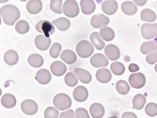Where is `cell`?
Returning <instances> with one entry per match:
<instances>
[{
	"mask_svg": "<svg viewBox=\"0 0 157 118\" xmlns=\"http://www.w3.org/2000/svg\"><path fill=\"white\" fill-rule=\"evenodd\" d=\"M129 70H130V72L136 73V72H137V71L139 70V67H138V65H137V64H136V63H132V64H130V65H129Z\"/></svg>",
	"mask_w": 157,
	"mask_h": 118,
	"instance_id": "45",
	"label": "cell"
},
{
	"mask_svg": "<svg viewBox=\"0 0 157 118\" xmlns=\"http://www.w3.org/2000/svg\"><path fill=\"white\" fill-rule=\"evenodd\" d=\"M36 29L38 32H40V34L49 38V36H51L55 32V26L47 20H40L37 23Z\"/></svg>",
	"mask_w": 157,
	"mask_h": 118,
	"instance_id": "5",
	"label": "cell"
},
{
	"mask_svg": "<svg viewBox=\"0 0 157 118\" xmlns=\"http://www.w3.org/2000/svg\"><path fill=\"white\" fill-rule=\"evenodd\" d=\"M105 52L106 57L111 61H117L121 57V51L119 47L115 45H108L105 48Z\"/></svg>",
	"mask_w": 157,
	"mask_h": 118,
	"instance_id": "14",
	"label": "cell"
},
{
	"mask_svg": "<svg viewBox=\"0 0 157 118\" xmlns=\"http://www.w3.org/2000/svg\"><path fill=\"white\" fill-rule=\"evenodd\" d=\"M75 74L76 75V77L78 78V79L82 82V83H90L92 79V77L90 75V73L87 70H85L83 68H75Z\"/></svg>",
	"mask_w": 157,
	"mask_h": 118,
	"instance_id": "17",
	"label": "cell"
},
{
	"mask_svg": "<svg viewBox=\"0 0 157 118\" xmlns=\"http://www.w3.org/2000/svg\"><path fill=\"white\" fill-rule=\"evenodd\" d=\"M61 49H62V47L59 43H55L52 45L51 48H50V51H49V54L52 58L56 59L59 56V53L61 52Z\"/></svg>",
	"mask_w": 157,
	"mask_h": 118,
	"instance_id": "38",
	"label": "cell"
},
{
	"mask_svg": "<svg viewBox=\"0 0 157 118\" xmlns=\"http://www.w3.org/2000/svg\"><path fill=\"white\" fill-rule=\"evenodd\" d=\"M154 70H155V72L157 73V63L155 64V66H154Z\"/></svg>",
	"mask_w": 157,
	"mask_h": 118,
	"instance_id": "47",
	"label": "cell"
},
{
	"mask_svg": "<svg viewBox=\"0 0 157 118\" xmlns=\"http://www.w3.org/2000/svg\"><path fill=\"white\" fill-rule=\"evenodd\" d=\"M90 63L93 67H105L108 64V59L103 55V54H94L91 58H90Z\"/></svg>",
	"mask_w": 157,
	"mask_h": 118,
	"instance_id": "10",
	"label": "cell"
},
{
	"mask_svg": "<svg viewBox=\"0 0 157 118\" xmlns=\"http://www.w3.org/2000/svg\"><path fill=\"white\" fill-rule=\"evenodd\" d=\"M78 78L75 76V74H74L73 72H69L66 74V76L64 78L65 83L69 86V87H75L77 85L78 82Z\"/></svg>",
	"mask_w": 157,
	"mask_h": 118,
	"instance_id": "35",
	"label": "cell"
},
{
	"mask_svg": "<svg viewBox=\"0 0 157 118\" xmlns=\"http://www.w3.org/2000/svg\"><path fill=\"white\" fill-rule=\"evenodd\" d=\"M121 10L126 15H134L137 11V6L133 1H124L121 4Z\"/></svg>",
	"mask_w": 157,
	"mask_h": 118,
	"instance_id": "25",
	"label": "cell"
},
{
	"mask_svg": "<svg viewBox=\"0 0 157 118\" xmlns=\"http://www.w3.org/2000/svg\"><path fill=\"white\" fill-rule=\"evenodd\" d=\"M134 3H135V4H137L138 6H143L144 4L147 3V1H146V0H143V1H139V0H136V1H134Z\"/></svg>",
	"mask_w": 157,
	"mask_h": 118,
	"instance_id": "46",
	"label": "cell"
},
{
	"mask_svg": "<svg viewBox=\"0 0 157 118\" xmlns=\"http://www.w3.org/2000/svg\"><path fill=\"white\" fill-rule=\"evenodd\" d=\"M129 83L136 89H140L146 84V78L142 73H133L129 77Z\"/></svg>",
	"mask_w": 157,
	"mask_h": 118,
	"instance_id": "7",
	"label": "cell"
},
{
	"mask_svg": "<svg viewBox=\"0 0 157 118\" xmlns=\"http://www.w3.org/2000/svg\"><path fill=\"white\" fill-rule=\"evenodd\" d=\"M59 111L54 107H48L44 111V118H58Z\"/></svg>",
	"mask_w": 157,
	"mask_h": 118,
	"instance_id": "40",
	"label": "cell"
},
{
	"mask_svg": "<svg viewBox=\"0 0 157 118\" xmlns=\"http://www.w3.org/2000/svg\"><path fill=\"white\" fill-rule=\"evenodd\" d=\"M53 25L58 27L59 31H66L71 26V22L66 17H60V18H58V19H55L53 21Z\"/></svg>",
	"mask_w": 157,
	"mask_h": 118,
	"instance_id": "27",
	"label": "cell"
},
{
	"mask_svg": "<svg viewBox=\"0 0 157 118\" xmlns=\"http://www.w3.org/2000/svg\"><path fill=\"white\" fill-rule=\"evenodd\" d=\"M62 11L67 17L75 18L79 14V6L75 0H66L63 3Z\"/></svg>",
	"mask_w": 157,
	"mask_h": 118,
	"instance_id": "4",
	"label": "cell"
},
{
	"mask_svg": "<svg viewBox=\"0 0 157 118\" xmlns=\"http://www.w3.org/2000/svg\"><path fill=\"white\" fill-rule=\"evenodd\" d=\"M110 69L117 76H121L125 72V66L121 63H118V62H114L110 65Z\"/></svg>",
	"mask_w": 157,
	"mask_h": 118,
	"instance_id": "36",
	"label": "cell"
},
{
	"mask_svg": "<svg viewBox=\"0 0 157 118\" xmlns=\"http://www.w3.org/2000/svg\"><path fill=\"white\" fill-rule=\"evenodd\" d=\"M90 43L98 50H101L105 47V42L98 32H92V34L90 35Z\"/></svg>",
	"mask_w": 157,
	"mask_h": 118,
	"instance_id": "28",
	"label": "cell"
},
{
	"mask_svg": "<svg viewBox=\"0 0 157 118\" xmlns=\"http://www.w3.org/2000/svg\"><path fill=\"white\" fill-rule=\"evenodd\" d=\"M93 51H94L93 45L87 40H82V41L78 42V43L76 45L77 55L83 59L90 57L92 55Z\"/></svg>",
	"mask_w": 157,
	"mask_h": 118,
	"instance_id": "2",
	"label": "cell"
},
{
	"mask_svg": "<svg viewBox=\"0 0 157 118\" xmlns=\"http://www.w3.org/2000/svg\"><path fill=\"white\" fill-rule=\"evenodd\" d=\"M112 75H111V72L106 69V68H102V69H99L96 72V79L99 82L101 83H107L111 80Z\"/></svg>",
	"mask_w": 157,
	"mask_h": 118,
	"instance_id": "20",
	"label": "cell"
},
{
	"mask_svg": "<svg viewBox=\"0 0 157 118\" xmlns=\"http://www.w3.org/2000/svg\"><path fill=\"white\" fill-rule=\"evenodd\" d=\"M35 79L40 84L45 85V84L49 83L51 80V74L47 69H40L36 74Z\"/></svg>",
	"mask_w": 157,
	"mask_h": 118,
	"instance_id": "13",
	"label": "cell"
},
{
	"mask_svg": "<svg viewBox=\"0 0 157 118\" xmlns=\"http://www.w3.org/2000/svg\"><path fill=\"white\" fill-rule=\"evenodd\" d=\"M102 10L107 15H113L118 10V3L115 0H107L102 4Z\"/></svg>",
	"mask_w": 157,
	"mask_h": 118,
	"instance_id": "15",
	"label": "cell"
},
{
	"mask_svg": "<svg viewBox=\"0 0 157 118\" xmlns=\"http://www.w3.org/2000/svg\"><path fill=\"white\" fill-rule=\"evenodd\" d=\"M42 9V2L40 0H30L26 4V10L31 14L39 13Z\"/></svg>",
	"mask_w": 157,
	"mask_h": 118,
	"instance_id": "23",
	"label": "cell"
},
{
	"mask_svg": "<svg viewBox=\"0 0 157 118\" xmlns=\"http://www.w3.org/2000/svg\"><path fill=\"white\" fill-rule=\"evenodd\" d=\"M1 16L6 25L13 26L20 17V10L14 5H5L0 10Z\"/></svg>",
	"mask_w": 157,
	"mask_h": 118,
	"instance_id": "1",
	"label": "cell"
},
{
	"mask_svg": "<svg viewBox=\"0 0 157 118\" xmlns=\"http://www.w3.org/2000/svg\"><path fill=\"white\" fill-rule=\"evenodd\" d=\"M4 61L10 66L15 65L19 61V55L15 50H12V49L8 50L4 54Z\"/></svg>",
	"mask_w": 157,
	"mask_h": 118,
	"instance_id": "19",
	"label": "cell"
},
{
	"mask_svg": "<svg viewBox=\"0 0 157 118\" xmlns=\"http://www.w3.org/2000/svg\"><path fill=\"white\" fill-rule=\"evenodd\" d=\"M80 7H81V11L84 14H91L96 8L95 1L93 0H81L80 1Z\"/></svg>",
	"mask_w": 157,
	"mask_h": 118,
	"instance_id": "18",
	"label": "cell"
},
{
	"mask_svg": "<svg viewBox=\"0 0 157 118\" xmlns=\"http://www.w3.org/2000/svg\"><path fill=\"white\" fill-rule=\"evenodd\" d=\"M116 90L119 94L125 96L130 92V86L124 80H119L116 83Z\"/></svg>",
	"mask_w": 157,
	"mask_h": 118,
	"instance_id": "33",
	"label": "cell"
},
{
	"mask_svg": "<svg viewBox=\"0 0 157 118\" xmlns=\"http://www.w3.org/2000/svg\"><path fill=\"white\" fill-rule=\"evenodd\" d=\"M75 118H90L87 110L84 108H78L75 110Z\"/></svg>",
	"mask_w": 157,
	"mask_h": 118,
	"instance_id": "41",
	"label": "cell"
},
{
	"mask_svg": "<svg viewBox=\"0 0 157 118\" xmlns=\"http://www.w3.org/2000/svg\"><path fill=\"white\" fill-rule=\"evenodd\" d=\"M75 113L74 112L73 110H68V111H66V112H61V114L59 115V118H75Z\"/></svg>",
	"mask_w": 157,
	"mask_h": 118,
	"instance_id": "43",
	"label": "cell"
},
{
	"mask_svg": "<svg viewBox=\"0 0 157 118\" xmlns=\"http://www.w3.org/2000/svg\"><path fill=\"white\" fill-rule=\"evenodd\" d=\"M51 45V39L48 37H45L44 35L40 34L36 36L35 38V46L39 50L45 51L49 48Z\"/></svg>",
	"mask_w": 157,
	"mask_h": 118,
	"instance_id": "11",
	"label": "cell"
},
{
	"mask_svg": "<svg viewBox=\"0 0 157 118\" xmlns=\"http://www.w3.org/2000/svg\"><path fill=\"white\" fill-rule=\"evenodd\" d=\"M156 49H157V39L149 41V42H145L142 43L140 47V51L144 55H149L150 53L155 51Z\"/></svg>",
	"mask_w": 157,
	"mask_h": 118,
	"instance_id": "21",
	"label": "cell"
},
{
	"mask_svg": "<svg viewBox=\"0 0 157 118\" xmlns=\"http://www.w3.org/2000/svg\"><path fill=\"white\" fill-rule=\"evenodd\" d=\"M89 96L88 89L84 86H77L74 90V98L77 102H84Z\"/></svg>",
	"mask_w": 157,
	"mask_h": 118,
	"instance_id": "16",
	"label": "cell"
},
{
	"mask_svg": "<svg viewBox=\"0 0 157 118\" xmlns=\"http://www.w3.org/2000/svg\"><path fill=\"white\" fill-rule=\"evenodd\" d=\"M1 104L7 109H11L16 105V98L11 94H6L1 97Z\"/></svg>",
	"mask_w": 157,
	"mask_h": 118,
	"instance_id": "26",
	"label": "cell"
},
{
	"mask_svg": "<svg viewBox=\"0 0 157 118\" xmlns=\"http://www.w3.org/2000/svg\"><path fill=\"white\" fill-rule=\"evenodd\" d=\"M140 18H141V20L146 21V22H154L156 20V14L151 10L145 9L141 11Z\"/></svg>",
	"mask_w": 157,
	"mask_h": 118,
	"instance_id": "32",
	"label": "cell"
},
{
	"mask_svg": "<svg viewBox=\"0 0 157 118\" xmlns=\"http://www.w3.org/2000/svg\"><path fill=\"white\" fill-rule=\"evenodd\" d=\"M50 8L55 13H62V0H52L50 1Z\"/></svg>",
	"mask_w": 157,
	"mask_h": 118,
	"instance_id": "37",
	"label": "cell"
},
{
	"mask_svg": "<svg viewBox=\"0 0 157 118\" xmlns=\"http://www.w3.org/2000/svg\"><path fill=\"white\" fill-rule=\"evenodd\" d=\"M90 112L93 118H102L105 115V108L100 103H93L90 107Z\"/></svg>",
	"mask_w": 157,
	"mask_h": 118,
	"instance_id": "24",
	"label": "cell"
},
{
	"mask_svg": "<svg viewBox=\"0 0 157 118\" xmlns=\"http://www.w3.org/2000/svg\"><path fill=\"white\" fill-rule=\"evenodd\" d=\"M15 29L20 34H25L29 31V24H28L25 20H20L15 25Z\"/></svg>",
	"mask_w": 157,
	"mask_h": 118,
	"instance_id": "34",
	"label": "cell"
},
{
	"mask_svg": "<svg viewBox=\"0 0 157 118\" xmlns=\"http://www.w3.org/2000/svg\"><path fill=\"white\" fill-rule=\"evenodd\" d=\"M146 61L149 64H155L157 63V49L146 57Z\"/></svg>",
	"mask_w": 157,
	"mask_h": 118,
	"instance_id": "42",
	"label": "cell"
},
{
	"mask_svg": "<svg viewBox=\"0 0 157 118\" xmlns=\"http://www.w3.org/2000/svg\"><path fill=\"white\" fill-rule=\"evenodd\" d=\"M27 62L32 67L39 68L44 64V58L39 54H31L27 58Z\"/></svg>",
	"mask_w": 157,
	"mask_h": 118,
	"instance_id": "29",
	"label": "cell"
},
{
	"mask_svg": "<svg viewBox=\"0 0 157 118\" xmlns=\"http://www.w3.org/2000/svg\"><path fill=\"white\" fill-rule=\"evenodd\" d=\"M100 35H101L104 41L106 42H110L115 38V32H114V31L111 27L108 26H105L100 29Z\"/></svg>",
	"mask_w": 157,
	"mask_h": 118,
	"instance_id": "30",
	"label": "cell"
},
{
	"mask_svg": "<svg viewBox=\"0 0 157 118\" xmlns=\"http://www.w3.org/2000/svg\"><path fill=\"white\" fill-rule=\"evenodd\" d=\"M90 24L94 28H103L109 24V18L105 14H95L90 19Z\"/></svg>",
	"mask_w": 157,
	"mask_h": 118,
	"instance_id": "9",
	"label": "cell"
},
{
	"mask_svg": "<svg viewBox=\"0 0 157 118\" xmlns=\"http://www.w3.org/2000/svg\"><path fill=\"white\" fill-rule=\"evenodd\" d=\"M121 118H137V116H136L134 112H125L122 113Z\"/></svg>",
	"mask_w": 157,
	"mask_h": 118,
	"instance_id": "44",
	"label": "cell"
},
{
	"mask_svg": "<svg viewBox=\"0 0 157 118\" xmlns=\"http://www.w3.org/2000/svg\"><path fill=\"white\" fill-rule=\"evenodd\" d=\"M108 118H118L117 116H110V117H108Z\"/></svg>",
	"mask_w": 157,
	"mask_h": 118,
	"instance_id": "48",
	"label": "cell"
},
{
	"mask_svg": "<svg viewBox=\"0 0 157 118\" xmlns=\"http://www.w3.org/2000/svg\"><path fill=\"white\" fill-rule=\"evenodd\" d=\"M53 103L58 110L64 111L70 109V107L72 106V99L68 95L60 93L55 96L53 98Z\"/></svg>",
	"mask_w": 157,
	"mask_h": 118,
	"instance_id": "3",
	"label": "cell"
},
{
	"mask_svg": "<svg viewBox=\"0 0 157 118\" xmlns=\"http://www.w3.org/2000/svg\"><path fill=\"white\" fill-rule=\"evenodd\" d=\"M50 70H51V72L54 74L55 76H56V77H61V76H63L64 74L66 73L67 67H66V65L62 62L56 61V62H54L50 65Z\"/></svg>",
	"mask_w": 157,
	"mask_h": 118,
	"instance_id": "12",
	"label": "cell"
},
{
	"mask_svg": "<svg viewBox=\"0 0 157 118\" xmlns=\"http://www.w3.org/2000/svg\"><path fill=\"white\" fill-rule=\"evenodd\" d=\"M141 35L146 40L157 37V24H144L141 26Z\"/></svg>",
	"mask_w": 157,
	"mask_h": 118,
	"instance_id": "6",
	"label": "cell"
},
{
	"mask_svg": "<svg viewBox=\"0 0 157 118\" xmlns=\"http://www.w3.org/2000/svg\"><path fill=\"white\" fill-rule=\"evenodd\" d=\"M145 103H146L145 96L142 94H138L135 96L133 98V108L136 110H141L145 106Z\"/></svg>",
	"mask_w": 157,
	"mask_h": 118,
	"instance_id": "31",
	"label": "cell"
},
{
	"mask_svg": "<svg viewBox=\"0 0 157 118\" xmlns=\"http://www.w3.org/2000/svg\"><path fill=\"white\" fill-rule=\"evenodd\" d=\"M21 110L26 115H34L38 112V104L32 99H25L22 102Z\"/></svg>",
	"mask_w": 157,
	"mask_h": 118,
	"instance_id": "8",
	"label": "cell"
},
{
	"mask_svg": "<svg viewBox=\"0 0 157 118\" xmlns=\"http://www.w3.org/2000/svg\"><path fill=\"white\" fill-rule=\"evenodd\" d=\"M145 112L148 116H151V117L156 116L157 115V105L153 102L148 103L145 107Z\"/></svg>",
	"mask_w": 157,
	"mask_h": 118,
	"instance_id": "39",
	"label": "cell"
},
{
	"mask_svg": "<svg viewBox=\"0 0 157 118\" xmlns=\"http://www.w3.org/2000/svg\"><path fill=\"white\" fill-rule=\"evenodd\" d=\"M60 58L62 62H64L66 64H73L76 62V54L72 51V50H69V49H66V50H63L60 54Z\"/></svg>",
	"mask_w": 157,
	"mask_h": 118,
	"instance_id": "22",
	"label": "cell"
}]
</instances>
